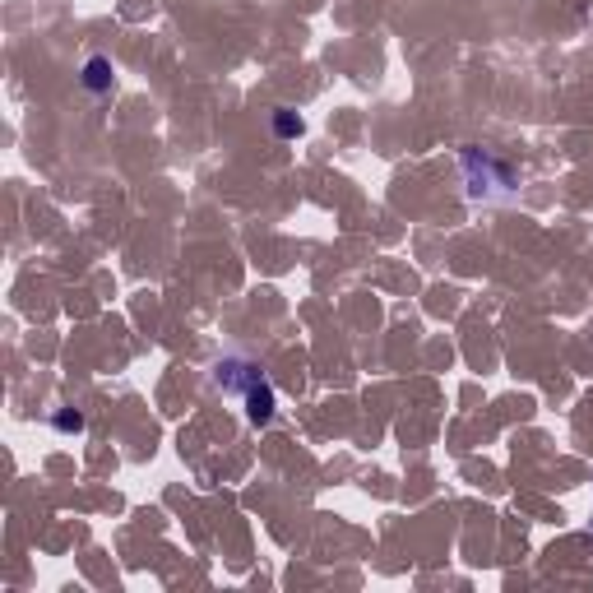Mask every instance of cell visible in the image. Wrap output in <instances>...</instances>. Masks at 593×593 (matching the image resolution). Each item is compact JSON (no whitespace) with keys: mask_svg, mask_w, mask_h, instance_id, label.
<instances>
[{"mask_svg":"<svg viewBox=\"0 0 593 593\" xmlns=\"http://www.w3.org/2000/svg\"><path fill=\"white\" fill-rule=\"evenodd\" d=\"M464 177H468V195H473V200H487V195H492V181L501 190L515 186V172H510V163L492 158L487 149H473V144L464 149Z\"/></svg>","mask_w":593,"mask_h":593,"instance_id":"6da1fadb","label":"cell"},{"mask_svg":"<svg viewBox=\"0 0 593 593\" xmlns=\"http://www.w3.org/2000/svg\"><path fill=\"white\" fill-rule=\"evenodd\" d=\"M260 380V371H255L251 362H241V357H223V362L214 366V385L223 394H246Z\"/></svg>","mask_w":593,"mask_h":593,"instance_id":"7a4b0ae2","label":"cell"},{"mask_svg":"<svg viewBox=\"0 0 593 593\" xmlns=\"http://www.w3.org/2000/svg\"><path fill=\"white\" fill-rule=\"evenodd\" d=\"M241 399H246V422H251V427H269V422H274V413H278V394H274V385H269L265 376L255 380L251 390L241 394Z\"/></svg>","mask_w":593,"mask_h":593,"instance_id":"3957f363","label":"cell"},{"mask_svg":"<svg viewBox=\"0 0 593 593\" xmlns=\"http://www.w3.org/2000/svg\"><path fill=\"white\" fill-rule=\"evenodd\" d=\"M116 84V65L107 61V56H89V65H84V89L89 93H107Z\"/></svg>","mask_w":593,"mask_h":593,"instance_id":"277c9868","label":"cell"},{"mask_svg":"<svg viewBox=\"0 0 593 593\" xmlns=\"http://www.w3.org/2000/svg\"><path fill=\"white\" fill-rule=\"evenodd\" d=\"M302 130H306V121L292 112V107H274V135L278 139H297Z\"/></svg>","mask_w":593,"mask_h":593,"instance_id":"5b68a950","label":"cell"},{"mask_svg":"<svg viewBox=\"0 0 593 593\" xmlns=\"http://www.w3.org/2000/svg\"><path fill=\"white\" fill-rule=\"evenodd\" d=\"M51 427L61 431V436H79V431L89 427V422H84V413H79V408H61V413H51Z\"/></svg>","mask_w":593,"mask_h":593,"instance_id":"8992f818","label":"cell"}]
</instances>
